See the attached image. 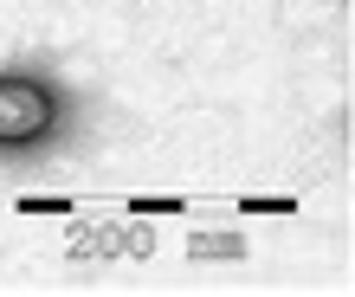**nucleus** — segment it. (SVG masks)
<instances>
[{"mask_svg":"<svg viewBox=\"0 0 355 297\" xmlns=\"http://www.w3.org/2000/svg\"><path fill=\"white\" fill-rule=\"evenodd\" d=\"M52 130V97L33 78H0V148L39 142Z\"/></svg>","mask_w":355,"mask_h":297,"instance_id":"nucleus-1","label":"nucleus"}]
</instances>
